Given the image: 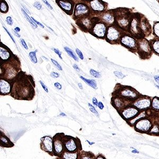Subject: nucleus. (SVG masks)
I'll list each match as a JSON object with an SVG mask.
<instances>
[{
	"mask_svg": "<svg viewBox=\"0 0 159 159\" xmlns=\"http://www.w3.org/2000/svg\"><path fill=\"white\" fill-rule=\"evenodd\" d=\"M149 41L153 53L159 56V39L154 37Z\"/></svg>",
	"mask_w": 159,
	"mask_h": 159,
	"instance_id": "6ab92c4d",
	"label": "nucleus"
},
{
	"mask_svg": "<svg viewBox=\"0 0 159 159\" xmlns=\"http://www.w3.org/2000/svg\"><path fill=\"white\" fill-rule=\"evenodd\" d=\"M139 26L143 37L146 38L152 33V28L149 21L144 15L142 14H140V16Z\"/></svg>",
	"mask_w": 159,
	"mask_h": 159,
	"instance_id": "1a4fd4ad",
	"label": "nucleus"
},
{
	"mask_svg": "<svg viewBox=\"0 0 159 159\" xmlns=\"http://www.w3.org/2000/svg\"><path fill=\"white\" fill-rule=\"evenodd\" d=\"M54 86L56 88V89H57L58 90H61V87H62V86H61V85L59 82L55 83H54Z\"/></svg>",
	"mask_w": 159,
	"mask_h": 159,
	"instance_id": "de8ad7c7",
	"label": "nucleus"
},
{
	"mask_svg": "<svg viewBox=\"0 0 159 159\" xmlns=\"http://www.w3.org/2000/svg\"><path fill=\"white\" fill-rule=\"evenodd\" d=\"M149 134L152 135L159 134V125H158V124L152 125L151 129L149 131Z\"/></svg>",
	"mask_w": 159,
	"mask_h": 159,
	"instance_id": "bb28decb",
	"label": "nucleus"
},
{
	"mask_svg": "<svg viewBox=\"0 0 159 159\" xmlns=\"http://www.w3.org/2000/svg\"><path fill=\"white\" fill-rule=\"evenodd\" d=\"M60 116H66V114H65L64 113H63V112H61V113L60 114Z\"/></svg>",
	"mask_w": 159,
	"mask_h": 159,
	"instance_id": "e2e57ef3",
	"label": "nucleus"
},
{
	"mask_svg": "<svg viewBox=\"0 0 159 159\" xmlns=\"http://www.w3.org/2000/svg\"><path fill=\"white\" fill-rule=\"evenodd\" d=\"M0 90L3 94H7L11 90L10 84L5 80L1 79L0 80Z\"/></svg>",
	"mask_w": 159,
	"mask_h": 159,
	"instance_id": "a211bd4d",
	"label": "nucleus"
},
{
	"mask_svg": "<svg viewBox=\"0 0 159 159\" xmlns=\"http://www.w3.org/2000/svg\"><path fill=\"white\" fill-rule=\"evenodd\" d=\"M31 19H32V20H33V21H34V22L35 23H36V24H37V25H39V26H41V28H44V25H43V24H42V23H40L39 22L37 21L36 20H35V19H34L33 18V17H31Z\"/></svg>",
	"mask_w": 159,
	"mask_h": 159,
	"instance_id": "8fccbe9b",
	"label": "nucleus"
},
{
	"mask_svg": "<svg viewBox=\"0 0 159 159\" xmlns=\"http://www.w3.org/2000/svg\"><path fill=\"white\" fill-rule=\"evenodd\" d=\"M107 28V25L103 21H98L93 25L91 32L96 37L104 39L105 38Z\"/></svg>",
	"mask_w": 159,
	"mask_h": 159,
	"instance_id": "6e6552de",
	"label": "nucleus"
},
{
	"mask_svg": "<svg viewBox=\"0 0 159 159\" xmlns=\"http://www.w3.org/2000/svg\"><path fill=\"white\" fill-rule=\"evenodd\" d=\"M89 12V7L87 6V5L83 3H79L76 4L75 6L74 15L76 17L81 16L88 14Z\"/></svg>",
	"mask_w": 159,
	"mask_h": 159,
	"instance_id": "4468645a",
	"label": "nucleus"
},
{
	"mask_svg": "<svg viewBox=\"0 0 159 159\" xmlns=\"http://www.w3.org/2000/svg\"><path fill=\"white\" fill-rule=\"evenodd\" d=\"M76 54H77V55L78 56V57H80V58L82 60H83L84 59L83 55L82 52L80 50H79L78 48H76Z\"/></svg>",
	"mask_w": 159,
	"mask_h": 159,
	"instance_id": "58836bf2",
	"label": "nucleus"
},
{
	"mask_svg": "<svg viewBox=\"0 0 159 159\" xmlns=\"http://www.w3.org/2000/svg\"><path fill=\"white\" fill-rule=\"evenodd\" d=\"M65 159H76L77 154L76 153H65L64 154Z\"/></svg>",
	"mask_w": 159,
	"mask_h": 159,
	"instance_id": "473e14b6",
	"label": "nucleus"
},
{
	"mask_svg": "<svg viewBox=\"0 0 159 159\" xmlns=\"http://www.w3.org/2000/svg\"><path fill=\"white\" fill-rule=\"evenodd\" d=\"M88 105H89V107L90 108V110L93 113H94V114H95V115L96 116H99V113L98 112V111H97L96 110V109L95 108V107H94V106L93 105H92L91 104H90V103H88Z\"/></svg>",
	"mask_w": 159,
	"mask_h": 159,
	"instance_id": "e433bc0d",
	"label": "nucleus"
},
{
	"mask_svg": "<svg viewBox=\"0 0 159 159\" xmlns=\"http://www.w3.org/2000/svg\"><path fill=\"white\" fill-rule=\"evenodd\" d=\"M1 143L2 144H5L6 146H8L10 144H11L10 141L8 139L7 137L2 135H1Z\"/></svg>",
	"mask_w": 159,
	"mask_h": 159,
	"instance_id": "72a5a7b5",
	"label": "nucleus"
},
{
	"mask_svg": "<svg viewBox=\"0 0 159 159\" xmlns=\"http://www.w3.org/2000/svg\"><path fill=\"white\" fill-rule=\"evenodd\" d=\"M14 31L16 32H19L20 31V28L19 27H16L14 29Z\"/></svg>",
	"mask_w": 159,
	"mask_h": 159,
	"instance_id": "4d7b16f0",
	"label": "nucleus"
},
{
	"mask_svg": "<svg viewBox=\"0 0 159 159\" xmlns=\"http://www.w3.org/2000/svg\"><path fill=\"white\" fill-rule=\"evenodd\" d=\"M146 116V111H140V112L137 114V115L132 118V119L130 120L129 121V123L131 125H134L136 123L137 121L139 120L140 119H142L143 118H145Z\"/></svg>",
	"mask_w": 159,
	"mask_h": 159,
	"instance_id": "aec40b11",
	"label": "nucleus"
},
{
	"mask_svg": "<svg viewBox=\"0 0 159 159\" xmlns=\"http://www.w3.org/2000/svg\"><path fill=\"white\" fill-rule=\"evenodd\" d=\"M155 86L158 89H159V85H158V84H156V85H155Z\"/></svg>",
	"mask_w": 159,
	"mask_h": 159,
	"instance_id": "0e129e2a",
	"label": "nucleus"
},
{
	"mask_svg": "<svg viewBox=\"0 0 159 159\" xmlns=\"http://www.w3.org/2000/svg\"><path fill=\"white\" fill-rule=\"evenodd\" d=\"M21 11H22L23 14H24V15L25 17L26 18V20H27V21L30 23V24H31V26H32V28H33L34 29L37 28V26H37V24L32 20V19H31V17H30L28 15V13H26V12L25 11V10L23 9V8H21Z\"/></svg>",
	"mask_w": 159,
	"mask_h": 159,
	"instance_id": "393cba45",
	"label": "nucleus"
},
{
	"mask_svg": "<svg viewBox=\"0 0 159 159\" xmlns=\"http://www.w3.org/2000/svg\"><path fill=\"white\" fill-rule=\"evenodd\" d=\"M51 61H52V63H53V64H54L59 70H63V69H62V67H61V66L59 64V63L57 62V61H56V60H54V59H51Z\"/></svg>",
	"mask_w": 159,
	"mask_h": 159,
	"instance_id": "4c0bfd02",
	"label": "nucleus"
},
{
	"mask_svg": "<svg viewBox=\"0 0 159 159\" xmlns=\"http://www.w3.org/2000/svg\"><path fill=\"white\" fill-rule=\"evenodd\" d=\"M36 51H31L29 52V57L30 58L31 60L34 64H36L37 63V58L36 57Z\"/></svg>",
	"mask_w": 159,
	"mask_h": 159,
	"instance_id": "7c9ffc66",
	"label": "nucleus"
},
{
	"mask_svg": "<svg viewBox=\"0 0 159 159\" xmlns=\"http://www.w3.org/2000/svg\"><path fill=\"white\" fill-rule=\"evenodd\" d=\"M39 82H40V83L41 85L42 86V88L43 89V90H45L46 92H48V87H47V86H46L45 84H44V83H43V82H42L41 81H39Z\"/></svg>",
	"mask_w": 159,
	"mask_h": 159,
	"instance_id": "c03bdc74",
	"label": "nucleus"
},
{
	"mask_svg": "<svg viewBox=\"0 0 159 159\" xmlns=\"http://www.w3.org/2000/svg\"><path fill=\"white\" fill-rule=\"evenodd\" d=\"M54 145H55V151L57 153H59L62 151L63 149V146L62 144H61V143L60 142L59 140H55V143H54Z\"/></svg>",
	"mask_w": 159,
	"mask_h": 159,
	"instance_id": "cd10ccee",
	"label": "nucleus"
},
{
	"mask_svg": "<svg viewBox=\"0 0 159 159\" xmlns=\"http://www.w3.org/2000/svg\"><path fill=\"white\" fill-rule=\"evenodd\" d=\"M113 74H114V75H115V76H116L118 78L121 79V80L123 79L126 76V75L125 74H123L121 72L118 71V70H115V71H114Z\"/></svg>",
	"mask_w": 159,
	"mask_h": 159,
	"instance_id": "c9c22d12",
	"label": "nucleus"
},
{
	"mask_svg": "<svg viewBox=\"0 0 159 159\" xmlns=\"http://www.w3.org/2000/svg\"><path fill=\"white\" fill-rule=\"evenodd\" d=\"M152 126L151 120L148 118H143L140 119L134 125L135 130L139 132H147L149 131Z\"/></svg>",
	"mask_w": 159,
	"mask_h": 159,
	"instance_id": "9b49d317",
	"label": "nucleus"
},
{
	"mask_svg": "<svg viewBox=\"0 0 159 159\" xmlns=\"http://www.w3.org/2000/svg\"><path fill=\"white\" fill-rule=\"evenodd\" d=\"M98 108L101 109V110H102L103 108H104V105L101 102H98Z\"/></svg>",
	"mask_w": 159,
	"mask_h": 159,
	"instance_id": "864d4df0",
	"label": "nucleus"
},
{
	"mask_svg": "<svg viewBox=\"0 0 159 159\" xmlns=\"http://www.w3.org/2000/svg\"><path fill=\"white\" fill-rule=\"evenodd\" d=\"M64 49L66 51V52L68 54V55L71 57L72 58H73L76 61H78V58L77 57V56L75 55V54L74 53V52L73 51V50L70 49L69 47H64Z\"/></svg>",
	"mask_w": 159,
	"mask_h": 159,
	"instance_id": "c85d7f7f",
	"label": "nucleus"
},
{
	"mask_svg": "<svg viewBox=\"0 0 159 159\" xmlns=\"http://www.w3.org/2000/svg\"><path fill=\"white\" fill-rule=\"evenodd\" d=\"M58 5L66 11V12H71L73 11V3L67 0H58L57 1Z\"/></svg>",
	"mask_w": 159,
	"mask_h": 159,
	"instance_id": "dca6fc26",
	"label": "nucleus"
},
{
	"mask_svg": "<svg viewBox=\"0 0 159 159\" xmlns=\"http://www.w3.org/2000/svg\"><path fill=\"white\" fill-rule=\"evenodd\" d=\"M112 103L114 107L120 110H121L128 105L131 104V102L123 99L117 95H116L115 96L113 97L112 99Z\"/></svg>",
	"mask_w": 159,
	"mask_h": 159,
	"instance_id": "ddd939ff",
	"label": "nucleus"
},
{
	"mask_svg": "<svg viewBox=\"0 0 159 159\" xmlns=\"http://www.w3.org/2000/svg\"><path fill=\"white\" fill-rule=\"evenodd\" d=\"M73 68H74L75 70H77V71H78V72H80V69L79 67H78V66H77L76 64H74L73 65Z\"/></svg>",
	"mask_w": 159,
	"mask_h": 159,
	"instance_id": "5fc2aeb1",
	"label": "nucleus"
},
{
	"mask_svg": "<svg viewBox=\"0 0 159 159\" xmlns=\"http://www.w3.org/2000/svg\"><path fill=\"white\" fill-rule=\"evenodd\" d=\"M101 21L107 25H111L115 23V15L111 11L104 12L101 15Z\"/></svg>",
	"mask_w": 159,
	"mask_h": 159,
	"instance_id": "2eb2a0df",
	"label": "nucleus"
},
{
	"mask_svg": "<svg viewBox=\"0 0 159 159\" xmlns=\"http://www.w3.org/2000/svg\"><path fill=\"white\" fill-rule=\"evenodd\" d=\"M132 153H139V152L138 151H137L136 149H134L133 150H132Z\"/></svg>",
	"mask_w": 159,
	"mask_h": 159,
	"instance_id": "bf43d9fd",
	"label": "nucleus"
},
{
	"mask_svg": "<svg viewBox=\"0 0 159 159\" xmlns=\"http://www.w3.org/2000/svg\"><path fill=\"white\" fill-rule=\"evenodd\" d=\"M42 1L44 3H45V4L46 5V6H47L49 8H50V10H52V6H51V5L49 3V2L47 1V0H42Z\"/></svg>",
	"mask_w": 159,
	"mask_h": 159,
	"instance_id": "09e8293b",
	"label": "nucleus"
},
{
	"mask_svg": "<svg viewBox=\"0 0 159 159\" xmlns=\"http://www.w3.org/2000/svg\"><path fill=\"white\" fill-rule=\"evenodd\" d=\"M14 34L15 36H16L17 37H19V38H20V37H21L20 34H19V33H18V32H15V31H14Z\"/></svg>",
	"mask_w": 159,
	"mask_h": 159,
	"instance_id": "6e6d98bb",
	"label": "nucleus"
},
{
	"mask_svg": "<svg viewBox=\"0 0 159 159\" xmlns=\"http://www.w3.org/2000/svg\"><path fill=\"white\" fill-rule=\"evenodd\" d=\"M82 24L83 25H84L86 28H91V26L92 25V23L91 21V20L85 17V19L82 20Z\"/></svg>",
	"mask_w": 159,
	"mask_h": 159,
	"instance_id": "2f4dec72",
	"label": "nucleus"
},
{
	"mask_svg": "<svg viewBox=\"0 0 159 159\" xmlns=\"http://www.w3.org/2000/svg\"><path fill=\"white\" fill-rule=\"evenodd\" d=\"M3 28L4 29V30H5V31L7 32V33L8 34V36H10V37L11 38V39L12 40V41L14 42V43H15V40H14V39L13 38V36H12V34L10 33V32L8 31V30H7V29L5 28V27H4V26H3Z\"/></svg>",
	"mask_w": 159,
	"mask_h": 159,
	"instance_id": "a18cd8bd",
	"label": "nucleus"
},
{
	"mask_svg": "<svg viewBox=\"0 0 159 159\" xmlns=\"http://www.w3.org/2000/svg\"><path fill=\"white\" fill-rule=\"evenodd\" d=\"M83 159H92V158H90V157H88V156H84V157H83Z\"/></svg>",
	"mask_w": 159,
	"mask_h": 159,
	"instance_id": "052dcab7",
	"label": "nucleus"
},
{
	"mask_svg": "<svg viewBox=\"0 0 159 159\" xmlns=\"http://www.w3.org/2000/svg\"><path fill=\"white\" fill-rule=\"evenodd\" d=\"M90 73L91 75L95 78H100L101 76V74L99 72L96 71V70L93 69H91L90 70Z\"/></svg>",
	"mask_w": 159,
	"mask_h": 159,
	"instance_id": "f704fd0d",
	"label": "nucleus"
},
{
	"mask_svg": "<svg viewBox=\"0 0 159 159\" xmlns=\"http://www.w3.org/2000/svg\"><path fill=\"white\" fill-rule=\"evenodd\" d=\"M97 159H103V158L102 157H99Z\"/></svg>",
	"mask_w": 159,
	"mask_h": 159,
	"instance_id": "69168bd1",
	"label": "nucleus"
},
{
	"mask_svg": "<svg viewBox=\"0 0 159 159\" xmlns=\"http://www.w3.org/2000/svg\"><path fill=\"white\" fill-rule=\"evenodd\" d=\"M119 43L130 51L136 54L137 51V39L132 36L128 32L122 34Z\"/></svg>",
	"mask_w": 159,
	"mask_h": 159,
	"instance_id": "39448f33",
	"label": "nucleus"
},
{
	"mask_svg": "<svg viewBox=\"0 0 159 159\" xmlns=\"http://www.w3.org/2000/svg\"><path fill=\"white\" fill-rule=\"evenodd\" d=\"M119 11L114 13L115 15V23L121 30L128 32L129 25L132 17V13L127 8H119Z\"/></svg>",
	"mask_w": 159,
	"mask_h": 159,
	"instance_id": "f257e3e1",
	"label": "nucleus"
},
{
	"mask_svg": "<svg viewBox=\"0 0 159 159\" xmlns=\"http://www.w3.org/2000/svg\"><path fill=\"white\" fill-rule=\"evenodd\" d=\"M98 100L96 99V98H95V97H93V98H92V103L93 104V105H95V106H98Z\"/></svg>",
	"mask_w": 159,
	"mask_h": 159,
	"instance_id": "3c124183",
	"label": "nucleus"
},
{
	"mask_svg": "<svg viewBox=\"0 0 159 159\" xmlns=\"http://www.w3.org/2000/svg\"><path fill=\"white\" fill-rule=\"evenodd\" d=\"M33 6L34 7H36L37 9L38 10H41L42 8V5L40 4V3H39V2H34V4H33Z\"/></svg>",
	"mask_w": 159,
	"mask_h": 159,
	"instance_id": "a19ab883",
	"label": "nucleus"
},
{
	"mask_svg": "<svg viewBox=\"0 0 159 159\" xmlns=\"http://www.w3.org/2000/svg\"><path fill=\"white\" fill-rule=\"evenodd\" d=\"M78 87H79L80 89H83V86H82V84H81V83H79L78 84Z\"/></svg>",
	"mask_w": 159,
	"mask_h": 159,
	"instance_id": "13d9d810",
	"label": "nucleus"
},
{
	"mask_svg": "<svg viewBox=\"0 0 159 159\" xmlns=\"http://www.w3.org/2000/svg\"><path fill=\"white\" fill-rule=\"evenodd\" d=\"M0 56L3 60H7L10 56V53L6 48L1 46L0 47Z\"/></svg>",
	"mask_w": 159,
	"mask_h": 159,
	"instance_id": "412c9836",
	"label": "nucleus"
},
{
	"mask_svg": "<svg viewBox=\"0 0 159 159\" xmlns=\"http://www.w3.org/2000/svg\"><path fill=\"white\" fill-rule=\"evenodd\" d=\"M140 94L134 88L129 86H121L116 93V95L131 102L138 98Z\"/></svg>",
	"mask_w": 159,
	"mask_h": 159,
	"instance_id": "7ed1b4c3",
	"label": "nucleus"
},
{
	"mask_svg": "<svg viewBox=\"0 0 159 159\" xmlns=\"http://www.w3.org/2000/svg\"><path fill=\"white\" fill-rule=\"evenodd\" d=\"M50 76L54 77V78H57L59 76V74L58 73H56L55 72H52L50 73Z\"/></svg>",
	"mask_w": 159,
	"mask_h": 159,
	"instance_id": "49530a36",
	"label": "nucleus"
},
{
	"mask_svg": "<svg viewBox=\"0 0 159 159\" xmlns=\"http://www.w3.org/2000/svg\"><path fill=\"white\" fill-rule=\"evenodd\" d=\"M20 42H21V45H22V46L25 49H28V46H27V45H26V42H25V40L23 39H21V40H20Z\"/></svg>",
	"mask_w": 159,
	"mask_h": 159,
	"instance_id": "37998d69",
	"label": "nucleus"
},
{
	"mask_svg": "<svg viewBox=\"0 0 159 159\" xmlns=\"http://www.w3.org/2000/svg\"><path fill=\"white\" fill-rule=\"evenodd\" d=\"M153 110L159 111V98L157 96H154L152 98L151 107Z\"/></svg>",
	"mask_w": 159,
	"mask_h": 159,
	"instance_id": "5701e85b",
	"label": "nucleus"
},
{
	"mask_svg": "<svg viewBox=\"0 0 159 159\" xmlns=\"http://www.w3.org/2000/svg\"><path fill=\"white\" fill-rule=\"evenodd\" d=\"M65 146L69 151H73L76 148L75 143L73 139H70L67 142Z\"/></svg>",
	"mask_w": 159,
	"mask_h": 159,
	"instance_id": "b1692460",
	"label": "nucleus"
},
{
	"mask_svg": "<svg viewBox=\"0 0 159 159\" xmlns=\"http://www.w3.org/2000/svg\"><path fill=\"white\" fill-rule=\"evenodd\" d=\"M125 31L121 30L116 24L109 25L105 38L110 43H119L122 34Z\"/></svg>",
	"mask_w": 159,
	"mask_h": 159,
	"instance_id": "20e7f679",
	"label": "nucleus"
},
{
	"mask_svg": "<svg viewBox=\"0 0 159 159\" xmlns=\"http://www.w3.org/2000/svg\"><path fill=\"white\" fill-rule=\"evenodd\" d=\"M153 53L149 40L145 37L137 39V51L136 54L140 58L143 59H149Z\"/></svg>",
	"mask_w": 159,
	"mask_h": 159,
	"instance_id": "f03ea898",
	"label": "nucleus"
},
{
	"mask_svg": "<svg viewBox=\"0 0 159 159\" xmlns=\"http://www.w3.org/2000/svg\"><path fill=\"white\" fill-rule=\"evenodd\" d=\"M152 33L155 38L159 39V21H155L153 23Z\"/></svg>",
	"mask_w": 159,
	"mask_h": 159,
	"instance_id": "a878e982",
	"label": "nucleus"
},
{
	"mask_svg": "<svg viewBox=\"0 0 159 159\" xmlns=\"http://www.w3.org/2000/svg\"><path fill=\"white\" fill-rule=\"evenodd\" d=\"M42 146L43 149L46 151L52 152V141L51 137L46 136L42 139Z\"/></svg>",
	"mask_w": 159,
	"mask_h": 159,
	"instance_id": "f3484780",
	"label": "nucleus"
},
{
	"mask_svg": "<svg viewBox=\"0 0 159 159\" xmlns=\"http://www.w3.org/2000/svg\"><path fill=\"white\" fill-rule=\"evenodd\" d=\"M87 142L89 143V144H90V145H92V144H94V142H90L89 140H87Z\"/></svg>",
	"mask_w": 159,
	"mask_h": 159,
	"instance_id": "680f3d73",
	"label": "nucleus"
},
{
	"mask_svg": "<svg viewBox=\"0 0 159 159\" xmlns=\"http://www.w3.org/2000/svg\"><path fill=\"white\" fill-rule=\"evenodd\" d=\"M84 1H89V2H90L91 0H84Z\"/></svg>",
	"mask_w": 159,
	"mask_h": 159,
	"instance_id": "338daca9",
	"label": "nucleus"
},
{
	"mask_svg": "<svg viewBox=\"0 0 159 159\" xmlns=\"http://www.w3.org/2000/svg\"><path fill=\"white\" fill-rule=\"evenodd\" d=\"M140 112V111L131 104L128 105L121 110V115L126 120L129 121L135 117Z\"/></svg>",
	"mask_w": 159,
	"mask_h": 159,
	"instance_id": "9d476101",
	"label": "nucleus"
},
{
	"mask_svg": "<svg viewBox=\"0 0 159 159\" xmlns=\"http://www.w3.org/2000/svg\"><path fill=\"white\" fill-rule=\"evenodd\" d=\"M89 4L91 9L96 13H102L106 8V4L102 0H91Z\"/></svg>",
	"mask_w": 159,
	"mask_h": 159,
	"instance_id": "f8f14e48",
	"label": "nucleus"
},
{
	"mask_svg": "<svg viewBox=\"0 0 159 159\" xmlns=\"http://www.w3.org/2000/svg\"><path fill=\"white\" fill-rule=\"evenodd\" d=\"M6 21L7 22V23L8 24H9L10 25H12L13 23V19L12 17L11 16H7L6 17Z\"/></svg>",
	"mask_w": 159,
	"mask_h": 159,
	"instance_id": "ea45409f",
	"label": "nucleus"
},
{
	"mask_svg": "<svg viewBox=\"0 0 159 159\" xmlns=\"http://www.w3.org/2000/svg\"><path fill=\"white\" fill-rule=\"evenodd\" d=\"M154 80L155 82L157 83V84L159 85V75L154 76Z\"/></svg>",
	"mask_w": 159,
	"mask_h": 159,
	"instance_id": "603ef678",
	"label": "nucleus"
},
{
	"mask_svg": "<svg viewBox=\"0 0 159 159\" xmlns=\"http://www.w3.org/2000/svg\"><path fill=\"white\" fill-rule=\"evenodd\" d=\"M8 7L6 2L2 1L1 2V5H0V10L2 13H6L8 11Z\"/></svg>",
	"mask_w": 159,
	"mask_h": 159,
	"instance_id": "c756f323",
	"label": "nucleus"
},
{
	"mask_svg": "<svg viewBox=\"0 0 159 159\" xmlns=\"http://www.w3.org/2000/svg\"><path fill=\"white\" fill-rule=\"evenodd\" d=\"M140 16V14L139 13H132V17L128 29V32L137 39L143 37L139 26Z\"/></svg>",
	"mask_w": 159,
	"mask_h": 159,
	"instance_id": "423d86ee",
	"label": "nucleus"
},
{
	"mask_svg": "<svg viewBox=\"0 0 159 159\" xmlns=\"http://www.w3.org/2000/svg\"><path fill=\"white\" fill-rule=\"evenodd\" d=\"M53 50L56 53V54H57V55L59 56V57L60 59H63L62 57H61V52L59 51V49H56V48H53Z\"/></svg>",
	"mask_w": 159,
	"mask_h": 159,
	"instance_id": "79ce46f5",
	"label": "nucleus"
},
{
	"mask_svg": "<svg viewBox=\"0 0 159 159\" xmlns=\"http://www.w3.org/2000/svg\"><path fill=\"white\" fill-rule=\"evenodd\" d=\"M80 77L82 80L85 82L87 85H89V86H90L91 87H92L93 89H97V83H96V82L95 80H93V79H87L85 77H84L83 76H80Z\"/></svg>",
	"mask_w": 159,
	"mask_h": 159,
	"instance_id": "4be33fe9",
	"label": "nucleus"
},
{
	"mask_svg": "<svg viewBox=\"0 0 159 159\" xmlns=\"http://www.w3.org/2000/svg\"><path fill=\"white\" fill-rule=\"evenodd\" d=\"M152 98L147 95H142L131 102V105L134 106L140 111H146L151 107Z\"/></svg>",
	"mask_w": 159,
	"mask_h": 159,
	"instance_id": "0eeeda50",
	"label": "nucleus"
},
{
	"mask_svg": "<svg viewBox=\"0 0 159 159\" xmlns=\"http://www.w3.org/2000/svg\"><path fill=\"white\" fill-rule=\"evenodd\" d=\"M156 1L158 2V3H159V0H156Z\"/></svg>",
	"mask_w": 159,
	"mask_h": 159,
	"instance_id": "774afa93",
	"label": "nucleus"
}]
</instances>
